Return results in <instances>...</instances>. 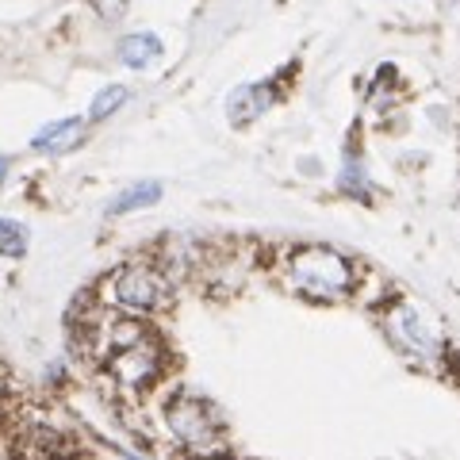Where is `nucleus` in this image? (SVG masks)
I'll return each instance as SVG.
<instances>
[{"instance_id": "nucleus-1", "label": "nucleus", "mask_w": 460, "mask_h": 460, "mask_svg": "<svg viewBox=\"0 0 460 460\" xmlns=\"http://www.w3.org/2000/svg\"><path fill=\"white\" fill-rule=\"evenodd\" d=\"M284 277L299 296L319 299V304L345 299L357 288L353 261L345 253H338V250H326V246H299V250H292L288 253V261H284Z\"/></svg>"}, {"instance_id": "nucleus-2", "label": "nucleus", "mask_w": 460, "mask_h": 460, "mask_svg": "<svg viewBox=\"0 0 460 460\" xmlns=\"http://www.w3.org/2000/svg\"><path fill=\"white\" fill-rule=\"evenodd\" d=\"M108 299L127 314H154L169 304V284L157 269L146 265H123L108 277Z\"/></svg>"}, {"instance_id": "nucleus-3", "label": "nucleus", "mask_w": 460, "mask_h": 460, "mask_svg": "<svg viewBox=\"0 0 460 460\" xmlns=\"http://www.w3.org/2000/svg\"><path fill=\"white\" fill-rule=\"evenodd\" d=\"M165 426H169V434L192 453H208V449H215V441H219V422H215L211 407L192 395H177L165 402Z\"/></svg>"}, {"instance_id": "nucleus-4", "label": "nucleus", "mask_w": 460, "mask_h": 460, "mask_svg": "<svg viewBox=\"0 0 460 460\" xmlns=\"http://www.w3.org/2000/svg\"><path fill=\"white\" fill-rule=\"evenodd\" d=\"M392 338H395L407 353L422 357V361H438L441 349H445L441 326L429 319L422 307H414V304H402V307L392 311Z\"/></svg>"}, {"instance_id": "nucleus-5", "label": "nucleus", "mask_w": 460, "mask_h": 460, "mask_svg": "<svg viewBox=\"0 0 460 460\" xmlns=\"http://www.w3.org/2000/svg\"><path fill=\"white\" fill-rule=\"evenodd\" d=\"M108 368L111 376L119 380L123 387H131V392H142V387H150L157 376H162V349L150 341V334L135 341V345H123V349H115L108 357Z\"/></svg>"}, {"instance_id": "nucleus-6", "label": "nucleus", "mask_w": 460, "mask_h": 460, "mask_svg": "<svg viewBox=\"0 0 460 460\" xmlns=\"http://www.w3.org/2000/svg\"><path fill=\"white\" fill-rule=\"evenodd\" d=\"M272 100H277V93H272V84H242V89L230 93L226 100V115L230 123H253L261 111L272 108Z\"/></svg>"}, {"instance_id": "nucleus-7", "label": "nucleus", "mask_w": 460, "mask_h": 460, "mask_svg": "<svg viewBox=\"0 0 460 460\" xmlns=\"http://www.w3.org/2000/svg\"><path fill=\"white\" fill-rule=\"evenodd\" d=\"M81 138H84V119H58L50 127H42V131L31 138V146L42 154H62L69 146H77Z\"/></svg>"}, {"instance_id": "nucleus-8", "label": "nucleus", "mask_w": 460, "mask_h": 460, "mask_svg": "<svg viewBox=\"0 0 460 460\" xmlns=\"http://www.w3.org/2000/svg\"><path fill=\"white\" fill-rule=\"evenodd\" d=\"M162 199V184L157 181H142V184H131L127 192H119L108 204V215H127V211H138V208H150Z\"/></svg>"}, {"instance_id": "nucleus-9", "label": "nucleus", "mask_w": 460, "mask_h": 460, "mask_svg": "<svg viewBox=\"0 0 460 460\" xmlns=\"http://www.w3.org/2000/svg\"><path fill=\"white\" fill-rule=\"evenodd\" d=\"M162 54V42H157V35H150V31H142V35H127L123 42H119V58L131 69H142V66H150L154 58Z\"/></svg>"}, {"instance_id": "nucleus-10", "label": "nucleus", "mask_w": 460, "mask_h": 460, "mask_svg": "<svg viewBox=\"0 0 460 460\" xmlns=\"http://www.w3.org/2000/svg\"><path fill=\"white\" fill-rule=\"evenodd\" d=\"M127 96H131V93H127L123 89V84H108V89L104 93H100L96 100H93V108H89V119H108V115L115 111V108H123L127 104Z\"/></svg>"}, {"instance_id": "nucleus-11", "label": "nucleus", "mask_w": 460, "mask_h": 460, "mask_svg": "<svg viewBox=\"0 0 460 460\" xmlns=\"http://www.w3.org/2000/svg\"><path fill=\"white\" fill-rule=\"evenodd\" d=\"M23 250H27V230H23V223L0 219V253H4V257H20Z\"/></svg>"}, {"instance_id": "nucleus-12", "label": "nucleus", "mask_w": 460, "mask_h": 460, "mask_svg": "<svg viewBox=\"0 0 460 460\" xmlns=\"http://www.w3.org/2000/svg\"><path fill=\"white\" fill-rule=\"evenodd\" d=\"M93 8H96L104 20H119L123 8H127V0H93Z\"/></svg>"}, {"instance_id": "nucleus-13", "label": "nucleus", "mask_w": 460, "mask_h": 460, "mask_svg": "<svg viewBox=\"0 0 460 460\" xmlns=\"http://www.w3.org/2000/svg\"><path fill=\"white\" fill-rule=\"evenodd\" d=\"M4 177H8V157H0V184H4Z\"/></svg>"}]
</instances>
